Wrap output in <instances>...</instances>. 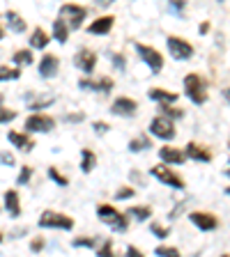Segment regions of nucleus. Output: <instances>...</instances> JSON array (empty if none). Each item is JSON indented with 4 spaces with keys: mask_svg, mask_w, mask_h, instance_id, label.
Wrapping results in <instances>:
<instances>
[{
    "mask_svg": "<svg viewBox=\"0 0 230 257\" xmlns=\"http://www.w3.org/2000/svg\"><path fill=\"white\" fill-rule=\"evenodd\" d=\"M74 64L83 71V74H92L97 67V53L90 51V48H81L79 53L74 55Z\"/></svg>",
    "mask_w": 230,
    "mask_h": 257,
    "instance_id": "11",
    "label": "nucleus"
},
{
    "mask_svg": "<svg viewBox=\"0 0 230 257\" xmlns=\"http://www.w3.org/2000/svg\"><path fill=\"white\" fill-rule=\"evenodd\" d=\"M5 207H7L12 218H19V216H21V200H19V193L16 191L5 193Z\"/></svg>",
    "mask_w": 230,
    "mask_h": 257,
    "instance_id": "19",
    "label": "nucleus"
},
{
    "mask_svg": "<svg viewBox=\"0 0 230 257\" xmlns=\"http://www.w3.org/2000/svg\"><path fill=\"white\" fill-rule=\"evenodd\" d=\"M159 112H161V117H166V119H182L184 117V110L171 106V103H161Z\"/></svg>",
    "mask_w": 230,
    "mask_h": 257,
    "instance_id": "27",
    "label": "nucleus"
},
{
    "mask_svg": "<svg viewBox=\"0 0 230 257\" xmlns=\"http://www.w3.org/2000/svg\"><path fill=\"white\" fill-rule=\"evenodd\" d=\"M150 175L157 177L161 184H166V186H171V188H177V191H182V188L187 186L182 177L177 175L175 170L166 168V166H155V168H150Z\"/></svg>",
    "mask_w": 230,
    "mask_h": 257,
    "instance_id": "6",
    "label": "nucleus"
},
{
    "mask_svg": "<svg viewBox=\"0 0 230 257\" xmlns=\"http://www.w3.org/2000/svg\"><path fill=\"white\" fill-rule=\"evenodd\" d=\"M168 51H171V55L175 60H189L193 55V46L189 42H184V39L180 37H168Z\"/></svg>",
    "mask_w": 230,
    "mask_h": 257,
    "instance_id": "9",
    "label": "nucleus"
},
{
    "mask_svg": "<svg viewBox=\"0 0 230 257\" xmlns=\"http://www.w3.org/2000/svg\"><path fill=\"white\" fill-rule=\"evenodd\" d=\"M159 159L166 161V163H175V166H180V163H184V152L177 150V147H171V145H164L159 150Z\"/></svg>",
    "mask_w": 230,
    "mask_h": 257,
    "instance_id": "16",
    "label": "nucleus"
},
{
    "mask_svg": "<svg viewBox=\"0 0 230 257\" xmlns=\"http://www.w3.org/2000/svg\"><path fill=\"white\" fill-rule=\"evenodd\" d=\"M86 16H88L86 7L74 5V3H64V5L60 7V19L67 23L69 30H79V28L83 26V21H86Z\"/></svg>",
    "mask_w": 230,
    "mask_h": 257,
    "instance_id": "3",
    "label": "nucleus"
},
{
    "mask_svg": "<svg viewBox=\"0 0 230 257\" xmlns=\"http://www.w3.org/2000/svg\"><path fill=\"white\" fill-rule=\"evenodd\" d=\"M53 128H55V119L51 115H46V112H32L26 119V131H30V134H35V131L37 134H48Z\"/></svg>",
    "mask_w": 230,
    "mask_h": 257,
    "instance_id": "5",
    "label": "nucleus"
},
{
    "mask_svg": "<svg viewBox=\"0 0 230 257\" xmlns=\"http://www.w3.org/2000/svg\"><path fill=\"white\" fill-rule=\"evenodd\" d=\"M97 166V156L92 150H81V170L86 172H92V168Z\"/></svg>",
    "mask_w": 230,
    "mask_h": 257,
    "instance_id": "23",
    "label": "nucleus"
},
{
    "mask_svg": "<svg viewBox=\"0 0 230 257\" xmlns=\"http://www.w3.org/2000/svg\"><path fill=\"white\" fill-rule=\"evenodd\" d=\"M0 241H3V234H0Z\"/></svg>",
    "mask_w": 230,
    "mask_h": 257,
    "instance_id": "53",
    "label": "nucleus"
},
{
    "mask_svg": "<svg viewBox=\"0 0 230 257\" xmlns=\"http://www.w3.org/2000/svg\"><path fill=\"white\" fill-rule=\"evenodd\" d=\"M0 39H5V28L0 26Z\"/></svg>",
    "mask_w": 230,
    "mask_h": 257,
    "instance_id": "48",
    "label": "nucleus"
},
{
    "mask_svg": "<svg viewBox=\"0 0 230 257\" xmlns=\"http://www.w3.org/2000/svg\"><path fill=\"white\" fill-rule=\"evenodd\" d=\"M150 147H152V140L145 134H140L134 140H129V152H143V150H150Z\"/></svg>",
    "mask_w": 230,
    "mask_h": 257,
    "instance_id": "26",
    "label": "nucleus"
},
{
    "mask_svg": "<svg viewBox=\"0 0 230 257\" xmlns=\"http://www.w3.org/2000/svg\"><path fill=\"white\" fill-rule=\"evenodd\" d=\"M184 156L198 161V163H209V161H212V152H209L207 147H203V145H198V143H189L187 150H184Z\"/></svg>",
    "mask_w": 230,
    "mask_h": 257,
    "instance_id": "14",
    "label": "nucleus"
},
{
    "mask_svg": "<svg viewBox=\"0 0 230 257\" xmlns=\"http://www.w3.org/2000/svg\"><path fill=\"white\" fill-rule=\"evenodd\" d=\"M74 246L76 248H95V241L88 239V236H79V239H74Z\"/></svg>",
    "mask_w": 230,
    "mask_h": 257,
    "instance_id": "38",
    "label": "nucleus"
},
{
    "mask_svg": "<svg viewBox=\"0 0 230 257\" xmlns=\"http://www.w3.org/2000/svg\"><path fill=\"white\" fill-rule=\"evenodd\" d=\"M136 110H138V103L129 96H118L111 106V112L120 115V117H131V115H136Z\"/></svg>",
    "mask_w": 230,
    "mask_h": 257,
    "instance_id": "12",
    "label": "nucleus"
},
{
    "mask_svg": "<svg viewBox=\"0 0 230 257\" xmlns=\"http://www.w3.org/2000/svg\"><path fill=\"white\" fill-rule=\"evenodd\" d=\"M127 257H145V255H143V252H140V250H138V248H134V246H129V248H127Z\"/></svg>",
    "mask_w": 230,
    "mask_h": 257,
    "instance_id": "42",
    "label": "nucleus"
},
{
    "mask_svg": "<svg viewBox=\"0 0 230 257\" xmlns=\"http://www.w3.org/2000/svg\"><path fill=\"white\" fill-rule=\"evenodd\" d=\"M30 46L32 48H46L48 46V35L42 30V28H35L30 35Z\"/></svg>",
    "mask_w": 230,
    "mask_h": 257,
    "instance_id": "24",
    "label": "nucleus"
},
{
    "mask_svg": "<svg viewBox=\"0 0 230 257\" xmlns=\"http://www.w3.org/2000/svg\"><path fill=\"white\" fill-rule=\"evenodd\" d=\"M225 175H230V170H225Z\"/></svg>",
    "mask_w": 230,
    "mask_h": 257,
    "instance_id": "51",
    "label": "nucleus"
},
{
    "mask_svg": "<svg viewBox=\"0 0 230 257\" xmlns=\"http://www.w3.org/2000/svg\"><path fill=\"white\" fill-rule=\"evenodd\" d=\"M189 220L198 230H205V232H212L219 227V218L214 214H207V211H193V214H189Z\"/></svg>",
    "mask_w": 230,
    "mask_h": 257,
    "instance_id": "10",
    "label": "nucleus"
},
{
    "mask_svg": "<svg viewBox=\"0 0 230 257\" xmlns=\"http://www.w3.org/2000/svg\"><path fill=\"white\" fill-rule=\"evenodd\" d=\"M7 140L14 145L16 150H23V152H32V147H35V140H32L28 134H19V131H10V134H7Z\"/></svg>",
    "mask_w": 230,
    "mask_h": 257,
    "instance_id": "15",
    "label": "nucleus"
},
{
    "mask_svg": "<svg viewBox=\"0 0 230 257\" xmlns=\"http://www.w3.org/2000/svg\"><path fill=\"white\" fill-rule=\"evenodd\" d=\"M173 7H175V10H182L184 3H180V0H173Z\"/></svg>",
    "mask_w": 230,
    "mask_h": 257,
    "instance_id": "46",
    "label": "nucleus"
},
{
    "mask_svg": "<svg viewBox=\"0 0 230 257\" xmlns=\"http://www.w3.org/2000/svg\"><path fill=\"white\" fill-rule=\"evenodd\" d=\"M48 177H51L53 182H58L60 186H67V184H69V179H67V177L58 170V168H48Z\"/></svg>",
    "mask_w": 230,
    "mask_h": 257,
    "instance_id": "32",
    "label": "nucleus"
},
{
    "mask_svg": "<svg viewBox=\"0 0 230 257\" xmlns=\"http://www.w3.org/2000/svg\"><path fill=\"white\" fill-rule=\"evenodd\" d=\"M184 92L193 103H205L207 101V85H205L203 76L198 74H187L184 76Z\"/></svg>",
    "mask_w": 230,
    "mask_h": 257,
    "instance_id": "2",
    "label": "nucleus"
},
{
    "mask_svg": "<svg viewBox=\"0 0 230 257\" xmlns=\"http://www.w3.org/2000/svg\"><path fill=\"white\" fill-rule=\"evenodd\" d=\"M221 257H230V255H221Z\"/></svg>",
    "mask_w": 230,
    "mask_h": 257,
    "instance_id": "52",
    "label": "nucleus"
},
{
    "mask_svg": "<svg viewBox=\"0 0 230 257\" xmlns=\"http://www.w3.org/2000/svg\"><path fill=\"white\" fill-rule=\"evenodd\" d=\"M113 23H115L113 16H99L97 21H92L90 26H88V32H90V35H106V32H111Z\"/></svg>",
    "mask_w": 230,
    "mask_h": 257,
    "instance_id": "18",
    "label": "nucleus"
},
{
    "mask_svg": "<svg viewBox=\"0 0 230 257\" xmlns=\"http://www.w3.org/2000/svg\"><path fill=\"white\" fill-rule=\"evenodd\" d=\"M14 64L21 69L26 64H32V51L30 48H23V51H16L14 53Z\"/></svg>",
    "mask_w": 230,
    "mask_h": 257,
    "instance_id": "28",
    "label": "nucleus"
},
{
    "mask_svg": "<svg viewBox=\"0 0 230 257\" xmlns=\"http://www.w3.org/2000/svg\"><path fill=\"white\" fill-rule=\"evenodd\" d=\"M225 193H228V195H230V186H228V188H225Z\"/></svg>",
    "mask_w": 230,
    "mask_h": 257,
    "instance_id": "49",
    "label": "nucleus"
},
{
    "mask_svg": "<svg viewBox=\"0 0 230 257\" xmlns=\"http://www.w3.org/2000/svg\"><path fill=\"white\" fill-rule=\"evenodd\" d=\"M228 147H230V143H228Z\"/></svg>",
    "mask_w": 230,
    "mask_h": 257,
    "instance_id": "54",
    "label": "nucleus"
},
{
    "mask_svg": "<svg viewBox=\"0 0 230 257\" xmlns=\"http://www.w3.org/2000/svg\"><path fill=\"white\" fill-rule=\"evenodd\" d=\"M155 252H157V257H180V250L171 246H157Z\"/></svg>",
    "mask_w": 230,
    "mask_h": 257,
    "instance_id": "31",
    "label": "nucleus"
},
{
    "mask_svg": "<svg viewBox=\"0 0 230 257\" xmlns=\"http://www.w3.org/2000/svg\"><path fill=\"white\" fill-rule=\"evenodd\" d=\"M223 99L230 103V87H225V90H223Z\"/></svg>",
    "mask_w": 230,
    "mask_h": 257,
    "instance_id": "47",
    "label": "nucleus"
},
{
    "mask_svg": "<svg viewBox=\"0 0 230 257\" xmlns=\"http://www.w3.org/2000/svg\"><path fill=\"white\" fill-rule=\"evenodd\" d=\"M53 101H55V96H53V94H44V96H37V99H30V101H28V108H30V110L42 112V108L51 106Z\"/></svg>",
    "mask_w": 230,
    "mask_h": 257,
    "instance_id": "25",
    "label": "nucleus"
},
{
    "mask_svg": "<svg viewBox=\"0 0 230 257\" xmlns=\"http://www.w3.org/2000/svg\"><path fill=\"white\" fill-rule=\"evenodd\" d=\"M42 248H44V239H42V236H37V239L30 241V250H32V252H39Z\"/></svg>",
    "mask_w": 230,
    "mask_h": 257,
    "instance_id": "39",
    "label": "nucleus"
},
{
    "mask_svg": "<svg viewBox=\"0 0 230 257\" xmlns=\"http://www.w3.org/2000/svg\"><path fill=\"white\" fill-rule=\"evenodd\" d=\"M0 106H3V94H0Z\"/></svg>",
    "mask_w": 230,
    "mask_h": 257,
    "instance_id": "50",
    "label": "nucleus"
},
{
    "mask_svg": "<svg viewBox=\"0 0 230 257\" xmlns=\"http://www.w3.org/2000/svg\"><path fill=\"white\" fill-rule=\"evenodd\" d=\"M97 216H99V218L115 232H127V227H129L127 216L120 214L113 204H99V207H97Z\"/></svg>",
    "mask_w": 230,
    "mask_h": 257,
    "instance_id": "1",
    "label": "nucleus"
},
{
    "mask_svg": "<svg viewBox=\"0 0 230 257\" xmlns=\"http://www.w3.org/2000/svg\"><path fill=\"white\" fill-rule=\"evenodd\" d=\"M58 58L55 55H44L42 60H39V74L44 76V78H53L55 74H58Z\"/></svg>",
    "mask_w": 230,
    "mask_h": 257,
    "instance_id": "17",
    "label": "nucleus"
},
{
    "mask_svg": "<svg viewBox=\"0 0 230 257\" xmlns=\"http://www.w3.org/2000/svg\"><path fill=\"white\" fill-rule=\"evenodd\" d=\"M0 161H3L5 166H14V156H12L10 152H3V154H0Z\"/></svg>",
    "mask_w": 230,
    "mask_h": 257,
    "instance_id": "41",
    "label": "nucleus"
},
{
    "mask_svg": "<svg viewBox=\"0 0 230 257\" xmlns=\"http://www.w3.org/2000/svg\"><path fill=\"white\" fill-rule=\"evenodd\" d=\"M30 177H32V168L30 166H23L21 172H19V186H26V184L30 182Z\"/></svg>",
    "mask_w": 230,
    "mask_h": 257,
    "instance_id": "34",
    "label": "nucleus"
},
{
    "mask_svg": "<svg viewBox=\"0 0 230 257\" xmlns=\"http://www.w3.org/2000/svg\"><path fill=\"white\" fill-rule=\"evenodd\" d=\"M5 19H7V28H10L12 32H26V21H23L21 14H16L14 10H7L5 12Z\"/></svg>",
    "mask_w": 230,
    "mask_h": 257,
    "instance_id": "20",
    "label": "nucleus"
},
{
    "mask_svg": "<svg viewBox=\"0 0 230 257\" xmlns=\"http://www.w3.org/2000/svg\"><path fill=\"white\" fill-rule=\"evenodd\" d=\"M207 30H209V23H203V26L198 28V32H200V35H205V32H207Z\"/></svg>",
    "mask_w": 230,
    "mask_h": 257,
    "instance_id": "45",
    "label": "nucleus"
},
{
    "mask_svg": "<svg viewBox=\"0 0 230 257\" xmlns=\"http://www.w3.org/2000/svg\"><path fill=\"white\" fill-rule=\"evenodd\" d=\"M92 128H95L97 134H106V131H111V126H108L106 122H95L92 124Z\"/></svg>",
    "mask_w": 230,
    "mask_h": 257,
    "instance_id": "40",
    "label": "nucleus"
},
{
    "mask_svg": "<svg viewBox=\"0 0 230 257\" xmlns=\"http://www.w3.org/2000/svg\"><path fill=\"white\" fill-rule=\"evenodd\" d=\"M113 62H115V67H118V69H124V60H122V55H120V53L113 55Z\"/></svg>",
    "mask_w": 230,
    "mask_h": 257,
    "instance_id": "43",
    "label": "nucleus"
},
{
    "mask_svg": "<svg viewBox=\"0 0 230 257\" xmlns=\"http://www.w3.org/2000/svg\"><path fill=\"white\" fill-rule=\"evenodd\" d=\"M136 51H138V55L143 58V62L150 67L155 74H159L161 69H164V58H161V53L157 51V48L147 46V44H140L136 42Z\"/></svg>",
    "mask_w": 230,
    "mask_h": 257,
    "instance_id": "7",
    "label": "nucleus"
},
{
    "mask_svg": "<svg viewBox=\"0 0 230 257\" xmlns=\"http://www.w3.org/2000/svg\"><path fill=\"white\" fill-rule=\"evenodd\" d=\"M19 76H21L19 67H5V64H0V80H16Z\"/></svg>",
    "mask_w": 230,
    "mask_h": 257,
    "instance_id": "29",
    "label": "nucleus"
},
{
    "mask_svg": "<svg viewBox=\"0 0 230 257\" xmlns=\"http://www.w3.org/2000/svg\"><path fill=\"white\" fill-rule=\"evenodd\" d=\"M14 117H16V112L12 110V108H3V106H0V124L12 122Z\"/></svg>",
    "mask_w": 230,
    "mask_h": 257,
    "instance_id": "37",
    "label": "nucleus"
},
{
    "mask_svg": "<svg viewBox=\"0 0 230 257\" xmlns=\"http://www.w3.org/2000/svg\"><path fill=\"white\" fill-rule=\"evenodd\" d=\"M129 216H134L138 220H147L152 216V209L150 207H129Z\"/></svg>",
    "mask_w": 230,
    "mask_h": 257,
    "instance_id": "30",
    "label": "nucleus"
},
{
    "mask_svg": "<svg viewBox=\"0 0 230 257\" xmlns=\"http://www.w3.org/2000/svg\"><path fill=\"white\" fill-rule=\"evenodd\" d=\"M53 37L58 39L60 44H67V39H69V28H67V23H64L60 16L53 21Z\"/></svg>",
    "mask_w": 230,
    "mask_h": 257,
    "instance_id": "22",
    "label": "nucleus"
},
{
    "mask_svg": "<svg viewBox=\"0 0 230 257\" xmlns=\"http://www.w3.org/2000/svg\"><path fill=\"white\" fill-rule=\"evenodd\" d=\"M147 96H150V99H155V101H159V103H175L177 101L175 92L161 90V87H152V90L147 92Z\"/></svg>",
    "mask_w": 230,
    "mask_h": 257,
    "instance_id": "21",
    "label": "nucleus"
},
{
    "mask_svg": "<svg viewBox=\"0 0 230 257\" xmlns=\"http://www.w3.org/2000/svg\"><path fill=\"white\" fill-rule=\"evenodd\" d=\"M81 119H83V115H67V122H81Z\"/></svg>",
    "mask_w": 230,
    "mask_h": 257,
    "instance_id": "44",
    "label": "nucleus"
},
{
    "mask_svg": "<svg viewBox=\"0 0 230 257\" xmlns=\"http://www.w3.org/2000/svg\"><path fill=\"white\" fill-rule=\"evenodd\" d=\"M150 230H152V234L159 236V239H166V236L171 234V230H168V227H161L159 223H150Z\"/></svg>",
    "mask_w": 230,
    "mask_h": 257,
    "instance_id": "33",
    "label": "nucleus"
},
{
    "mask_svg": "<svg viewBox=\"0 0 230 257\" xmlns=\"http://www.w3.org/2000/svg\"><path fill=\"white\" fill-rule=\"evenodd\" d=\"M134 195H136V191L131 186H122V188H118V193H115L118 200H129V198H134Z\"/></svg>",
    "mask_w": 230,
    "mask_h": 257,
    "instance_id": "35",
    "label": "nucleus"
},
{
    "mask_svg": "<svg viewBox=\"0 0 230 257\" xmlns=\"http://www.w3.org/2000/svg\"><path fill=\"white\" fill-rule=\"evenodd\" d=\"M150 131H152L155 138H161V140H173L175 138V126H173V122L166 119V117H161V115L150 122Z\"/></svg>",
    "mask_w": 230,
    "mask_h": 257,
    "instance_id": "8",
    "label": "nucleus"
},
{
    "mask_svg": "<svg viewBox=\"0 0 230 257\" xmlns=\"http://www.w3.org/2000/svg\"><path fill=\"white\" fill-rule=\"evenodd\" d=\"M39 225H42V227H55V230H71V227H74V218L60 214V211L46 209V211L39 216Z\"/></svg>",
    "mask_w": 230,
    "mask_h": 257,
    "instance_id": "4",
    "label": "nucleus"
},
{
    "mask_svg": "<svg viewBox=\"0 0 230 257\" xmlns=\"http://www.w3.org/2000/svg\"><path fill=\"white\" fill-rule=\"evenodd\" d=\"M97 255H99V257H118V255H115V250H113V243H111V241H106V243H104V246L97 250Z\"/></svg>",
    "mask_w": 230,
    "mask_h": 257,
    "instance_id": "36",
    "label": "nucleus"
},
{
    "mask_svg": "<svg viewBox=\"0 0 230 257\" xmlns=\"http://www.w3.org/2000/svg\"><path fill=\"white\" fill-rule=\"evenodd\" d=\"M79 85L83 87V90H95V92H111L113 90V78H108V76H102V78H81L79 80Z\"/></svg>",
    "mask_w": 230,
    "mask_h": 257,
    "instance_id": "13",
    "label": "nucleus"
}]
</instances>
